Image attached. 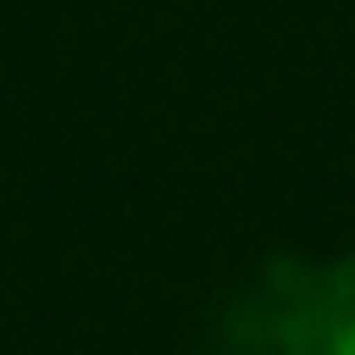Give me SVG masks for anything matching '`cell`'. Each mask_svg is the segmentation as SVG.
Masks as SVG:
<instances>
[{
    "label": "cell",
    "mask_w": 355,
    "mask_h": 355,
    "mask_svg": "<svg viewBox=\"0 0 355 355\" xmlns=\"http://www.w3.org/2000/svg\"><path fill=\"white\" fill-rule=\"evenodd\" d=\"M306 275H312V262H293V256H268L250 275V287L225 312V343H231V355H281V337H287V318L300 306Z\"/></svg>",
    "instance_id": "obj_1"
},
{
    "label": "cell",
    "mask_w": 355,
    "mask_h": 355,
    "mask_svg": "<svg viewBox=\"0 0 355 355\" xmlns=\"http://www.w3.org/2000/svg\"><path fill=\"white\" fill-rule=\"evenodd\" d=\"M281 355H355V256L306 275Z\"/></svg>",
    "instance_id": "obj_2"
}]
</instances>
